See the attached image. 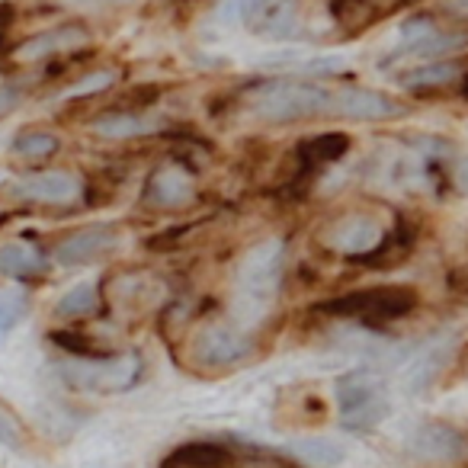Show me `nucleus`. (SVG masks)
<instances>
[{"label": "nucleus", "instance_id": "nucleus-1", "mask_svg": "<svg viewBox=\"0 0 468 468\" xmlns=\"http://www.w3.org/2000/svg\"><path fill=\"white\" fill-rule=\"evenodd\" d=\"M282 263H286V248L276 238L261 241L241 257L238 280H234V312L244 327L257 324L270 312L276 292H280Z\"/></svg>", "mask_w": 468, "mask_h": 468}, {"label": "nucleus", "instance_id": "nucleus-2", "mask_svg": "<svg viewBox=\"0 0 468 468\" xmlns=\"http://www.w3.org/2000/svg\"><path fill=\"white\" fill-rule=\"evenodd\" d=\"M331 87L312 80H273L257 90L254 112L267 122H289L305 116H327L331 112Z\"/></svg>", "mask_w": 468, "mask_h": 468}, {"label": "nucleus", "instance_id": "nucleus-3", "mask_svg": "<svg viewBox=\"0 0 468 468\" xmlns=\"http://www.w3.org/2000/svg\"><path fill=\"white\" fill-rule=\"evenodd\" d=\"M61 378L78 391H129L142 376V359L135 353H125L116 359H87V356H71L58 366Z\"/></svg>", "mask_w": 468, "mask_h": 468}, {"label": "nucleus", "instance_id": "nucleus-4", "mask_svg": "<svg viewBox=\"0 0 468 468\" xmlns=\"http://www.w3.org/2000/svg\"><path fill=\"white\" fill-rule=\"evenodd\" d=\"M340 420L350 430H369L388 414V391L385 382L372 372H350L337 382Z\"/></svg>", "mask_w": 468, "mask_h": 468}, {"label": "nucleus", "instance_id": "nucleus-5", "mask_svg": "<svg viewBox=\"0 0 468 468\" xmlns=\"http://www.w3.org/2000/svg\"><path fill=\"white\" fill-rule=\"evenodd\" d=\"M80 189L84 183L71 170H29L7 183L10 199L39 202V206H71L80 199Z\"/></svg>", "mask_w": 468, "mask_h": 468}, {"label": "nucleus", "instance_id": "nucleus-6", "mask_svg": "<svg viewBox=\"0 0 468 468\" xmlns=\"http://www.w3.org/2000/svg\"><path fill=\"white\" fill-rule=\"evenodd\" d=\"M401 103L378 90H366V87H340L331 93V112L327 116H344V119H369V122H382V119L401 116Z\"/></svg>", "mask_w": 468, "mask_h": 468}, {"label": "nucleus", "instance_id": "nucleus-7", "mask_svg": "<svg viewBox=\"0 0 468 468\" xmlns=\"http://www.w3.org/2000/svg\"><path fill=\"white\" fill-rule=\"evenodd\" d=\"M119 234L116 228L110 225H90V228H80V231L68 234L55 244L52 250V261L61 263V267H80V263H90L100 261L103 254H110L116 248Z\"/></svg>", "mask_w": 468, "mask_h": 468}, {"label": "nucleus", "instance_id": "nucleus-8", "mask_svg": "<svg viewBox=\"0 0 468 468\" xmlns=\"http://www.w3.org/2000/svg\"><path fill=\"white\" fill-rule=\"evenodd\" d=\"M410 452L427 462H459L468 455V440L449 423H420L410 433Z\"/></svg>", "mask_w": 468, "mask_h": 468}, {"label": "nucleus", "instance_id": "nucleus-9", "mask_svg": "<svg viewBox=\"0 0 468 468\" xmlns=\"http://www.w3.org/2000/svg\"><path fill=\"white\" fill-rule=\"evenodd\" d=\"M382 225L369 215H346V218L334 221L331 231H327L324 241L331 244V250L346 257H356V254H369L382 244Z\"/></svg>", "mask_w": 468, "mask_h": 468}, {"label": "nucleus", "instance_id": "nucleus-10", "mask_svg": "<svg viewBox=\"0 0 468 468\" xmlns=\"http://www.w3.org/2000/svg\"><path fill=\"white\" fill-rule=\"evenodd\" d=\"M250 353V344L244 331L231 324H208L206 331L196 337V359L208 366H228L238 363Z\"/></svg>", "mask_w": 468, "mask_h": 468}, {"label": "nucleus", "instance_id": "nucleus-11", "mask_svg": "<svg viewBox=\"0 0 468 468\" xmlns=\"http://www.w3.org/2000/svg\"><path fill=\"white\" fill-rule=\"evenodd\" d=\"M90 46V33L84 27H58V29H46V33L33 36V39L20 42L14 48L16 61H42L52 58V55H65V52H78V48Z\"/></svg>", "mask_w": 468, "mask_h": 468}, {"label": "nucleus", "instance_id": "nucleus-12", "mask_svg": "<svg viewBox=\"0 0 468 468\" xmlns=\"http://www.w3.org/2000/svg\"><path fill=\"white\" fill-rule=\"evenodd\" d=\"M401 52L408 55H449L455 48H462L468 42V36H459V33H446V29H436L430 20H414L401 23Z\"/></svg>", "mask_w": 468, "mask_h": 468}, {"label": "nucleus", "instance_id": "nucleus-13", "mask_svg": "<svg viewBox=\"0 0 468 468\" xmlns=\"http://www.w3.org/2000/svg\"><path fill=\"white\" fill-rule=\"evenodd\" d=\"M193 199V176L180 164H164L148 180V202L157 208H180Z\"/></svg>", "mask_w": 468, "mask_h": 468}, {"label": "nucleus", "instance_id": "nucleus-14", "mask_svg": "<svg viewBox=\"0 0 468 468\" xmlns=\"http://www.w3.org/2000/svg\"><path fill=\"white\" fill-rule=\"evenodd\" d=\"M48 270V261L36 244L29 241H4L0 244V273L10 280H36Z\"/></svg>", "mask_w": 468, "mask_h": 468}, {"label": "nucleus", "instance_id": "nucleus-15", "mask_svg": "<svg viewBox=\"0 0 468 468\" xmlns=\"http://www.w3.org/2000/svg\"><path fill=\"white\" fill-rule=\"evenodd\" d=\"M157 129H161L157 119L138 116V112H103V116H97L90 122V132L100 138H135Z\"/></svg>", "mask_w": 468, "mask_h": 468}, {"label": "nucleus", "instance_id": "nucleus-16", "mask_svg": "<svg viewBox=\"0 0 468 468\" xmlns=\"http://www.w3.org/2000/svg\"><path fill=\"white\" fill-rule=\"evenodd\" d=\"M289 452L299 455L302 462L308 465H318V468H334L346 459V449L340 442L327 440V436H314V440H302V442H292Z\"/></svg>", "mask_w": 468, "mask_h": 468}, {"label": "nucleus", "instance_id": "nucleus-17", "mask_svg": "<svg viewBox=\"0 0 468 468\" xmlns=\"http://www.w3.org/2000/svg\"><path fill=\"white\" fill-rule=\"evenodd\" d=\"M261 33L270 36H292L299 27V0H270L261 10Z\"/></svg>", "mask_w": 468, "mask_h": 468}, {"label": "nucleus", "instance_id": "nucleus-18", "mask_svg": "<svg viewBox=\"0 0 468 468\" xmlns=\"http://www.w3.org/2000/svg\"><path fill=\"white\" fill-rule=\"evenodd\" d=\"M100 308V292L93 282H78L74 289H68L65 295L55 305V314L58 318H87Z\"/></svg>", "mask_w": 468, "mask_h": 468}, {"label": "nucleus", "instance_id": "nucleus-19", "mask_svg": "<svg viewBox=\"0 0 468 468\" xmlns=\"http://www.w3.org/2000/svg\"><path fill=\"white\" fill-rule=\"evenodd\" d=\"M29 312V295L23 289H0V344L23 324Z\"/></svg>", "mask_w": 468, "mask_h": 468}, {"label": "nucleus", "instance_id": "nucleus-20", "mask_svg": "<svg viewBox=\"0 0 468 468\" xmlns=\"http://www.w3.org/2000/svg\"><path fill=\"white\" fill-rule=\"evenodd\" d=\"M61 148L58 135L52 132H20L10 144L16 157H27V161H42V157H52Z\"/></svg>", "mask_w": 468, "mask_h": 468}, {"label": "nucleus", "instance_id": "nucleus-21", "mask_svg": "<svg viewBox=\"0 0 468 468\" xmlns=\"http://www.w3.org/2000/svg\"><path fill=\"white\" fill-rule=\"evenodd\" d=\"M459 78V65L452 61H442V65H427V68H414L401 78V84L408 87H433V84H449V80Z\"/></svg>", "mask_w": 468, "mask_h": 468}, {"label": "nucleus", "instance_id": "nucleus-22", "mask_svg": "<svg viewBox=\"0 0 468 468\" xmlns=\"http://www.w3.org/2000/svg\"><path fill=\"white\" fill-rule=\"evenodd\" d=\"M0 442L7 449H14V452H23L27 449V430H23V423L14 417V410L7 408V404L0 401Z\"/></svg>", "mask_w": 468, "mask_h": 468}, {"label": "nucleus", "instance_id": "nucleus-23", "mask_svg": "<svg viewBox=\"0 0 468 468\" xmlns=\"http://www.w3.org/2000/svg\"><path fill=\"white\" fill-rule=\"evenodd\" d=\"M116 84V74L112 71H97V74H87V78H80L74 87H68L61 97L65 100H78V97H90V93H100L106 90V87Z\"/></svg>", "mask_w": 468, "mask_h": 468}, {"label": "nucleus", "instance_id": "nucleus-24", "mask_svg": "<svg viewBox=\"0 0 468 468\" xmlns=\"http://www.w3.org/2000/svg\"><path fill=\"white\" fill-rule=\"evenodd\" d=\"M23 103V90L16 84H0V119L14 116Z\"/></svg>", "mask_w": 468, "mask_h": 468}, {"label": "nucleus", "instance_id": "nucleus-25", "mask_svg": "<svg viewBox=\"0 0 468 468\" xmlns=\"http://www.w3.org/2000/svg\"><path fill=\"white\" fill-rule=\"evenodd\" d=\"M452 180L459 183V189H468V157H459V161H455Z\"/></svg>", "mask_w": 468, "mask_h": 468}, {"label": "nucleus", "instance_id": "nucleus-26", "mask_svg": "<svg viewBox=\"0 0 468 468\" xmlns=\"http://www.w3.org/2000/svg\"><path fill=\"white\" fill-rule=\"evenodd\" d=\"M267 4L270 0H244V20H248V16H257Z\"/></svg>", "mask_w": 468, "mask_h": 468}, {"label": "nucleus", "instance_id": "nucleus-27", "mask_svg": "<svg viewBox=\"0 0 468 468\" xmlns=\"http://www.w3.org/2000/svg\"><path fill=\"white\" fill-rule=\"evenodd\" d=\"M449 10H452V14L468 16V0H449Z\"/></svg>", "mask_w": 468, "mask_h": 468}]
</instances>
